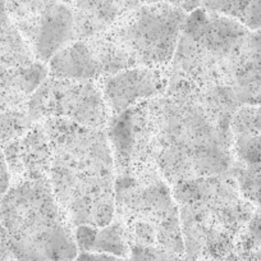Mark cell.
Returning a JSON list of instances; mask_svg holds the SVG:
<instances>
[{
  "mask_svg": "<svg viewBox=\"0 0 261 261\" xmlns=\"http://www.w3.org/2000/svg\"><path fill=\"white\" fill-rule=\"evenodd\" d=\"M58 2H62V3L69 4V6H71V4H73V2H74V0H58Z\"/></svg>",
  "mask_w": 261,
  "mask_h": 261,
  "instance_id": "25",
  "label": "cell"
},
{
  "mask_svg": "<svg viewBox=\"0 0 261 261\" xmlns=\"http://www.w3.org/2000/svg\"><path fill=\"white\" fill-rule=\"evenodd\" d=\"M230 175L241 195L261 209V134L233 136Z\"/></svg>",
  "mask_w": 261,
  "mask_h": 261,
  "instance_id": "11",
  "label": "cell"
},
{
  "mask_svg": "<svg viewBox=\"0 0 261 261\" xmlns=\"http://www.w3.org/2000/svg\"><path fill=\"white\" fill-rule=\"evenodd\" d=\"M13 256H12L11 245H9L8 233H7L6 228L0 222V261H12Z\"/></svg>",
  "mask_w": 261,
  "mask_h": 261,
  "instance_id": "21",
  "label": "cell"
},
{
  "mask_svg": "<svg viewBox=\"0 0 261 261\" xmlns=\"http://www.w3.org/2000/svg\"><path fill=\"white\" fill-rule=\"evenodd\" d=\"M27 113L32 122L59 118L97 129H102L112 117L101 89L95 81L51 77H47L31 95Z\"/></svg>",
  "mask_w": 261,
  "mask_h": 261,
  "instance_id": "8",
  "label": "cell"
},
{
  "mask_svg": "<svg viewBox=\"0 0 261 261\" xmlns=\"http://www.w3.org/2000/svg\"><path fill=\"white\" fill-rule=\"evenodd\" d=\"M200 7L237 19L253 31H261V0H201Z\"/></svg>",
  "mask_w": 261,
  "mask_h": 261,
  "instance_id": "16",
  "label": "cell"
},
{
  "mask_svg": "<svg viewBox=\"0 0 261 261\" xmlns=\"http://www.w3.org/2000/svg\"><path fill=\"white\" fill-rule=\"evenodd\" d=\"M72 9L76 41L107 34L119 19V8L114 0H74Z\"/></svg>",
  "mask_w": 261,
  "mask_h": 261,
  "instance_id": "13",
  "label": "cell"
},
{
  "mask_svg": "<svg viewBox=\"0 0 261 261\" xmlns=\"http://www.w3.org/2000/svg\"><path fill=\"white\" fill-rule=\"evenodd\" d=\"M29 44L11 18L6 0H0V73L35 62Z\"/></svg>",
  "mask_w": 261,
  "mask_h": 261,
  "instance_id": "15",
  "label": "cell"
},
{
  "mask_svg": "<svg viewBox=\"0 0 261 261\" xmlns=\"http://www.w3.org/2000/svg\"><path fill=\"white\" fill-rule=\"evenodd\" d=\"M11 187V170L7 163L4 151L0 149V199Z\"/></svg>",
  "mask_w": 261,
  "mask_h": 261,
  "instance_id": "20",
  "label": "cell"
},
{
  "mask_svg": "<svg viewBox=\"0 0 261 261\" xmlns=\"http://www.w3.org/2000/svg\"><path fill=\"white\" fill-rule=\"evenodd\" d=\"M108 125L118 172L152 169L173 186L232 168L230 120L193 97L165 92L112 115Z\"/></svg>",
  "mask_w": 261,
  "mask_h": 261,
  "instance_id": "1",
  "label": "cell"
},
{
  "mask_svg": "<svg viewBox=\"0 0 261 261\" xmlns=\"http://www.w3.org/2000/svg\"><path fill=\"white\" fill-rule=\"evenodd\" d=\"M185 257L217 261L234 251L252 218L253 205L241 195L230 173L175 183Z\"/></svg>",
  "mask_w": 261,
  "mask_h": 261,
  "instance_id": "4",
  "label": "cell"
},
{
  "mask_svg": "<svg viewBox=\"0 0 261 261\" xmlns=\"http://www.w3.org/2000/svg\"><path fill=\"white\" fill-rule=\"evenodd\" d=\"M42 122L50 145L47 180L60 207L73 227L110 224L115 164L108 134L59 118Z\"/></svg>",
  "mask_w": 261,
  "mask_h": 261,
  "instance_id": "3",
  "label": "cell"
},
{
  "mask_svg": "<svg viewBox=\"0 0 261 261\" xmlns=\"http://www.w3.org/2000/svg\"><path fill=\"white\" fill-rule=\"evenodd\" d=\"M174 261H191V260H188L187 257H185V256H183V257H179V258H177V260H174Z\"/></svg>",
  "mask_w": 261,
  "mask_h": 261,
  "instance_id": "26",
  "label": "cell"
},
{
  "mask_svg": "<svg viewBox=\"0 0 261 261\" xmlns=\"http://www.w3.org/2000/svg\"><path fill=\"white\" fill-rule=\"evenodd\" d=\"M144 4H156V3H168L177 7V0H141Z\"/></svg>",
  "mask_w": 261,
  "mask_h": 261,
  "instance_id": "24",
  "label": "cell"
},
{
  "mask_svg": "<svg viewBox=\"0 0 261 261\" xmlns=\"http://www.w3.org/2000/svg\"><path fill=\"white\" fill-rule=\"evenodd\" d=\"M115 215L129 245L158 246L175 257L185 256L179 212L169 183L151 169L118 172Z\"/></svg>",
  "mask_w": 261,
  "mask_h": 261,
  "instance_id": "6",
  "label": "cell"
},
{
  "mask_svg": "<svg viewBox=\"0 0 261 261\" xmlns=\"http://www.w3.org/2000/svg\"><path fill=\"white\" fill-rule=\"evenodd\" d=\"M74 240L80 252H99L125 258L129 253V240L124 225L118 219L105 227H74Z\"/></svg>",
  "mask_w": 261,
  "mask_h": 261,
  "instance_id": "14",
  "label": "cell"
},
{
  "mask_svg": "<svg viewBox=\"0 0 261 261\" xmlns=\"http://www.w3.org/2000/svg\"><path fill=\"white\" fill-rule=\"evenodd\" d=\"M49 77L58 80L96 81L104 77L100 58L90 40L73 41L47 63Z\"/></svg>",
  "mask_w": 261,
  "mask_h": 261,
  "instance_id": "12",
  "label": "cell"
},
{
  "mask_svg": "<svg viewBox=\"0 0 261 261\" xmlns=\"http://www.w3.org/2000/svg\"><path fill=\"white\" fill-rule=\"evenodd\" d=\"M233 136L245 134H261V105L243 107L234 113L230 122Z\"/></svg>",
  "mask_w": 261,
  "mask_h": 261,
  "instance_id": "17",
  "label": "cell"
},
{
  "mask_svg": "<svg viewBox=\"0 0 261 261\" xmlns=\"http://www.w3.org/2000/svg\"><path fill=\"white\" fill-rule=\"evenodd\" d=\"M12 261H14V260H12Z\"/></svg>",
  "mask_w": 261,
  "mask_h": 261,
  "instance_id": "27",
  "label": "cell"
},
{
  "mask_svg": "<svg viewBox=\"0 0 261 261\" xmlns=\"http://www.w3.org/2000/svg\"><path fill=\"white\" fill-rule=\"evenodd\" d=\"M240 261H261V246L234 248Z\"/></svg>",
  "mask_w": 261,
  "mask_h": 261,
  "instance_id": "22",
  "label": "cell"
},
{
  "mask_svg": "<svg viewBox=\"0 0 261 261\" xmlns=\"http://www.w3.org/2000/svg\"><path fill=\"white\" fill-rule=\"evenodd\" d=\"M73 261H124V258L99 252H79Z\"/></svg>",
  "mask_w": 261,
  "mask_h": 261,
  "instance_id": "23",
  "label": "cell"
},
{
  "mask_svg": "<svg viewBox=\"0 0 261 261\" xmlns=\"http://www.w3.org/2000/svg\"><path fill=\"white\" fill-rule=\"evenodd\" d=\"M253 246H261V209L253 213L248 224L238 237L234 248Z\"/></svg>",
  "mask_w": 261,
  "mask_h": 261,
  "instance_id": "19",
  "label": "cell"
},
{
  "mask_svg": "<svg viewBox=\"0 0 261 261\" xmlns=\"http://www.w3.org/2000/svg\"><path fill=\"white\" fill-rule=\"evenodd\" d=\"M0 222L14 261H73L79 255L73 224L47 178L11 186L0 199Z\"/></svg>",
  "mask_w": 261,
  "mask_h": 261,
  "instance_id": "5",
  "label": "cell"
},
{
  "mask_svg": "<svg viewBox=\"0 0 261 261\" xmlns=\"http://www.w3.org/2000/svg\"><path fill=\"white\" fill-rule=\"evenodd\" d=\"M169 76L163 69L134 67L101 79V92L110 115H117L165 94Z\"/></svg>",
  "mask_w": 261,
  "mask_h": 261,
  "instance_id": "10",
  "label": "cell"
},
{
  "mask_svg": "<svg viewBox=\"0 0 261 261\" xmlns=\"http://www.w3.org/2000/svg\"><path fill=\"white\" fill-rule=\"evenodd\" d=\"M167 91L199 100L224 119L261 105V31L197 8L187 13Z\"/></svg>",
  "mask_w": 261,
  "mask_h": 261,
  "instance_id": "2",
  "label": "cell"
},
{
  "mask_svg": "<svg viewBox=\"0 0 261 261\" xmlns=\"http://www.w3.org/2000/svg\"><path fill=\"white\" fill-rule=\"evenodd\" d=\"M6 6L39 62L47 64L59 50L76 41L69 4L58 0H6Z\"/></svg>",
  "mask_w": 261,
  "mask_h": 261,
  "instance_id": "9",
  "label": "cell"
},
{
  "mask_svg": "<svg viewBox=\"0 0 261 261\" xmlns=\"http://www.w3.org/2000/svg\"><path fill=\"white\" fill-rule=\"evenodd\" d=\"M177 258L179 257H175L158 246L132 245L124 261H174Z\"/></svg>",
  "mask_w": 261,
  "mask_h": 261,
  "instance_id": "18",
  "label": "cell"
},
{
  "mask_svg": "<svg viewBox=\"0 0 261 261\" xmlns=\"http://www.w3.org/2000/svg\"><path fill=\"white\" fill-rule=\"evenodd\" d=\"M187 12L168 3L142 4L117 21L108 39L134 67L164 69L172 63Z\"/></svg>",
  "mask_w": 261,
  "mask_h": 261,
  "instance_id": "7",
  "label": "cell"
}]
</instances>
